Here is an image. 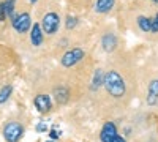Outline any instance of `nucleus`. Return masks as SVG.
I'll return each instance as SVG.
<instances>
[{"label":"nucleus","mask_w":158,"mask_h":142,"mask_svg":"<svg viewBox=\"0 0 158 142\" xmlns=\"http://www.w3.org/2000/svg\"><path fill=\"white\" fill-rule=\"evenodd\" d=\"M103 85L106 88V92L112 96V98H122L127 93V84L125 79L122 77V74H118L115 70H109L108 73H104L103 77Z\"/></svg>","instance_id":"nucleus-1"},{"label":"nucleus","mask_w":158,"mask_h":142,"mask_svg":"<svg viewBox=\"0 0 158 142\" xmlns=\"http://www.w3.org/2000/svg\"><path fill=\"white\" fill-rule=\"evenodd\" d=\"M136 24L142 33H150V18L147 16H138L136 18Z\"/></svg>","instance_id":"nucleus-14"},{"label":"nucleus","mask_w":158,"mask_h":142,"mask_svg":"<svg viewBox=\"0 0 158 142\" xmlns=\"http://www.w3.org/2000/svg\"><path fill=\"white\" fill-rule=\"evenodd\" d=\"M114 136H117V126L112 122H106L103 125L100 131V140L101 142H109Z\"/></svg>","instance_id":"nucleus-9"},{"label":"nucleus","mask_w":158,"mask_h":142,"mask_svg":"<svg viewBox=\"0 0 158 142\" xmlns=\"http://www.w3.org/2000/svg\"><path fill=\"white\" fill-rule=\"evenodd\" d=\"M77 24H79V18H76L73 14H68L65 18V27H67V30H73Z\"/></svg>","instance_id":"nucleus-17"},{"label":"nucleus","mask_w":158,"mask_h":142,"mask_svg":"<svg viewBox=\"0 0 158 142\" xmlns=\"http://www.w3.org/2000/svg\"><path fill=\"white\" fill-rule=\"evenodd\" d=\"M147 104L149 106H155L158 103V79H153L150 81L149 84V88H147Z\"/></svg>","instance_id":"nucleus-11"},{"label":"nucleus","mask_w":158,"mask_h":142,"mask_svg":"<svg viewBox=\"0 0 158 142\" xmlns=\"http://www.w3.org/2000/svg\"><path fill=\"white\" fill-rule=\"evenodd\" d=\"M11 92H13V87L8 84V85H3L0 88V104H3V103L8 101V98L11 96Z\"/></svg>","instance_id":"nucleus-16"},{"label":"nucleus","mask_w":158,"mask_h":142,"mask_svg":"<svg viewBox=\"0 0 158 142\" xmlns=\"http://www.w3.org/2000/svg\"><path fill=\"white\" fill-rule=\"evenodd\" d=\"M150 2H152V3L155 5V6H158V0H150Z\"/></svg>","instance_id":"nucleus-22"},{"label":"nucleus","mask_w":158,"mask_h":142,"mask_svg":"<svg viewBox=\"0 0 158 142\" xmlns=\"http://www.w3.org/2000/svg\"><path fill=\"white\" fill-rule=\"evenodd\" d=\"M33 104L35 108L38 109V112H41V114H48L51 109H52V99L49 95H43V93H40L35 96L33 99Z\"/></svg>","instance_id":"nucleus-6"},{"label":"nucleus","mask_w":158,"mask_h":142,"mask_svg":"<svg viewBox=\"0 0 158 142\" xmlns=\"http://www.w3.org/2000/svg\"><path fill=\"white\" fill-rule=\"evenodd\" d=\"M150 33H158V13L150 18Z\"/></svg>","instance_id":"nucleus-18"},{"label":"nucleus","mask_w":158,"mask_h":142,"mask_svg":"<svg viewBox=\"0 0 158 142\" xmlns=\"http://www.w3.org/2000/svg\"><path fill=\"white\" fill-rule=\"evenodd\" d=\"M24 134V128L18 122H8L3 126V137L6 142H18Z\"/></svg>","instance_id":"nucleus-5"},{"label":"nucleus","mask_w":158,"mask_h":142,"mask_svg":"<svg viewBox=\"0 0 158 142\" xmlns=\"http://www.w3.org/2000/svg\"><path fill=\"white\" fill-rule=\"evenodd\" d=\"M46 142H54V140H46Z\"/></svg>","instance_id":"nucleus-24"},{"label":"nucleus","mask_w":158,"mask_h":142,"mask_svg":"<svg viewBox=\"0 0 158 142\" xmlns=\"http://www.w3.org/2000/svg\"><path fill=\"white\" fill-rule=\"evenodd\" d=\"M36 131H38V133H46V131H48V125H46L44 122H40V123L36 125Z\"/></svg>","instance_id":"nucleus-19"},{"label":"nucleus","mask_w":158,"mask_h":142,"mask_svg":"<svg viewBox=\"0 0 158 142\" xmlns=\"http://www.w3.org/2000/svg\"><path fill=\"white\" fill-rule=\"evenodd\" d=\"M115 0H95L94 5V11L98 14H108V13L114 8Z\"/></svg>","instance_id":"nucleus-10"},{"label":"nucleus","mask_w":158,"mask_h":142,"mask_svg":"<svg viewBox=\"0 0 158 142\" xmlns=\"http://www.w3.org/2000/svg\"><path fill=\"white\" fill-rule=\"evenodd\" d=\"M54 98L59 104H65L68 99H70V90L68 87L65 85H60V87H56L54 88Z\"/></svg>","instance_id":"nucleus-12"},{"label":"nucleus","mask_w":158,"mask_h":142,"mask_svg":"<svg viewBox=\"0 0 158 142\" xmlns=\"http://www.w3.org/2000/svg\"><path fill=\"white\" fill-rule=\"evenodd\" d=\"M49 136H51L52 140L59 139V137H60V130H51V131H49Z\"/></svg>","instance_id":"nucleus-20"},{"label":"nucleus","mask_w":158,"mask_h":142,"mask_svg":"<svg viewBox=\"0 0 158 142\" xmlns=\"http://www.w3.org/2000/svg\"><path fill=\"white\" fill-rule=\"evenodd\" d=\"M29 2H30V3H32V5H35V3H36V2H38V0H29Z\"/></svg>","instance_id":"nucleus-23"},{"label":"nucleus","mask_w":158,"mask_h":142,"mask_svg":"<svg viewBox=\"0 0 158 142\" xmlns=\"http://www.w3.org/2000/svg\"><path fill=\"white\" fill-rule=\"evenodd\" d=\"M60 24H62V18L57 11H48L44 13V16L40 21V27H41L44 36H54L59 33L60 29Z\"/></svg>","instance_id":"nucleus-2"},{"label":"nucleus","mask_w":158,"mask_h":142,"mask_svg":"<svg viewBox=\"0 0 158 142\" xmlns=\"http://www.w3.org/2000/svg\"><path fill=\"white\" fill-rule=\"evenodd\" d=\"M16 2H18V0H3V2H2L8 19H11L13 16L16 14Z\"/></svg>","instance_id":"nucleus-15"},{"label":"nucleus","mask_w":158,"mask_h":142,"mask_svg":"<svg viewBox=\"0 0 158 142\" xmlns=\"http://www.w3.org/2000/svg\"><path fill=\"white\" fill-rule=\"evenodd\" d=\"M103 77H104V73H103V70H95V73H94V79H92V85H90V90L92 92H97V90L103 85Z\"/></svg>","instance_id":"nucleus-13"},{"label":"nucleus","mask_w":158,"mask_h":142,"mask_svg":"<svg viewBox=\"0 0 158 142\" xmlns=\"http://www.w3.org/2000/svg\"><path fill=\"white\" fill-rule=\"evenodd\" d=\"M29 38H30V44L35 46V47H40L44 43V33H43L41 27H40V22L32 24V29L29 32Z\"/></svg>","instance_id":"nucleus-7"},{"label":"nucleus","mask_w":158,"mask_h":142,"mask_svg":"<svg viewBox=\"0 0 158 142\" xmlns=\"http://www.w3.org/2000/svg\"><path fill=\"white\" fill-rule=\"evenodd\" d=\"M84 57H85V51L82 47H71L62 55L60 63L65 68H71V67L77 65L79 62H82Z\"/></svg>","instance_id":"nucleus-4"},{"label":"nucleus","mask_w":158,"mask_h":142,"mask_svg":"<svg viewBox=\"0 0 158 142\" xmlns=\"http://www.w3.org/2000/svg\"><path fill=\"white\" fill-rule=\"evenodd\" d=\"M10 21H11V27L15 29L18 33H21V35L29 33L30 29H32V16H30V13H27V11L16 13Z\"/></svg>","instance_id":"nucleus-3"},{"label":"nucleus","mask_w":158,"mask_h":142,"mask_svg":"<svg viewBox=\"0 0 158 142\" xmlns=\"http://www.w3.org/2000/svg\"><path fill=\"white\" fill-rule=\"evenodd\" d=\"M117 44H118V40H117V35L112 33V32H108L101 36V46H103V51L104 52H114L117 49Z\"/></svg>","instance_id":"nucleus-8"},{"label":"nucleus","mask_w":158,"mask_h":142,"mask_svg":"<svg viewBox=\"0 0 158 142\" xmlns=\"http://www.w3.org/2000/svg\"><path fill=\"white\" fill-rule=\"evenodd\" d=\"M109 142H127V140H125L122 136H118V134H117V136H114V137H112Z\"/></svg>","instance_id":"nucleus-21"}]
</instances>
